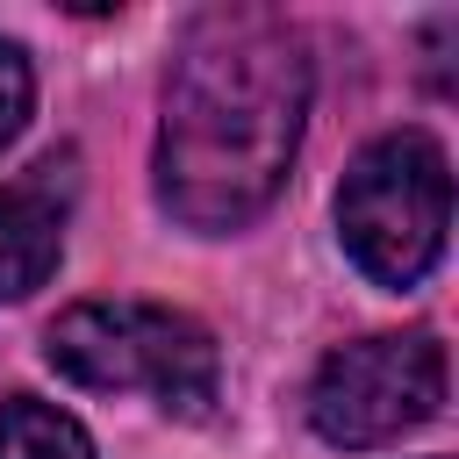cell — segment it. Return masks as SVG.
I'll use <instances>...</instances> for the list:
<instances>
[{
  "label": "cell",
  "instance_id": "cell-1",
  "mask_svg": "<svg viewBox=\"0 0 459 459\" xmlns=\"http://www.w3.org/2000/svg\"><path fill=\"white\" fill-rule=\"evenodd\" d=\"M308 115V50L273 7H215L186 29L165 122L158 201L186 230H244L273 208Z\"/></svg>",
  "mask_w": 459,
  "mask_h": 459
},
{
  "label": "cell",
  "instance_id": "cell-2",
  "mask_svg": "<svg viewBox=\"0 0 459 459\" xmlns=\"http://www.w3.org/2000/svg\"><path fill=\"white\" fill-rule=\"evenodd\" d=\"M43 359L100 394H151L165 416H208L215 337L158 301H79L50 323Z\"/></svg>",
  "mask_w": 459,
  "mask_h": 459
},
{
  "label": "cell",
  "instance_id": "cell-3",
  "mask_svg": "<svg viewBox=\"0 0 459 459\" xmlns=\"http://www.w3.org/2000/svg\"><path fill=\"white\" fill-rule=\"evenodd\" d=\"M445 222H452V172L437 136L394 129L351 158L337 186V237L373 287L394 294L416 287L445 251Z\"/></svg>",
  "mask_w": 459,
  "mask_h": 459
},
{
  "label": "cell",
  "instance_id": "cell-4",
  "mask_svg": "<svg viewBox=\"0 0 459 459\" xmlns=\"http://www.w3.org/2000/svg\"><path fill=\"white\" fill-rule=\"evenodd\" d=\"M437 409H445V344L430 330L337 344L308 380V423L344 452L394 445L423 430Z\"/></svg>",
  "mask_w": 459,
  "mask_h": 459
},
{
  "label": "cell",
  "instance_id": "cell-5",
  "mask_svg": "<svg viewBox=\"0 0 459 459\" xmlns=\"http://www.w3.org/2000/svg\"><path fill=\"white\" fill-rule=\"evenodd\" d=\"M65 201H72V179H65L57 158H43V165H29L22 179L0 186V301H22L57 273Z\"/></svg>",
  "mask_w": 459,
  "mask_h": 459
},
{
  "label": "cell",
  "instance_id": "cell-6",
  "mask_svg": "<svg viewBox=\"0 0 459 459\" xmlns=\"http://www.w3.org/2000/svg\"><path fill=\"white\" fill-rule=\"evenodd\" d=\"M0 459H93V437L65 409L7 394L0 402Z\"/></svg>",
  "mask_w": 459,
  "mask_h": 459
},
{
  "label": "cell",
  "instance_id": "cell-7",
  "mask_svg": "<svg viewBox=\"0 0 459 459\" xmlns=\"http://www.w3.org/2000/svg\"><path fill=\"white\" fill-rule=\"evenodd\" d=\"M29 100H36L29 57H22L14 43H0V143H14V136H22V122H29Z\"/></svg>",
  "mask_w": 459,
  "mask_h": 459
}]
</instances>
